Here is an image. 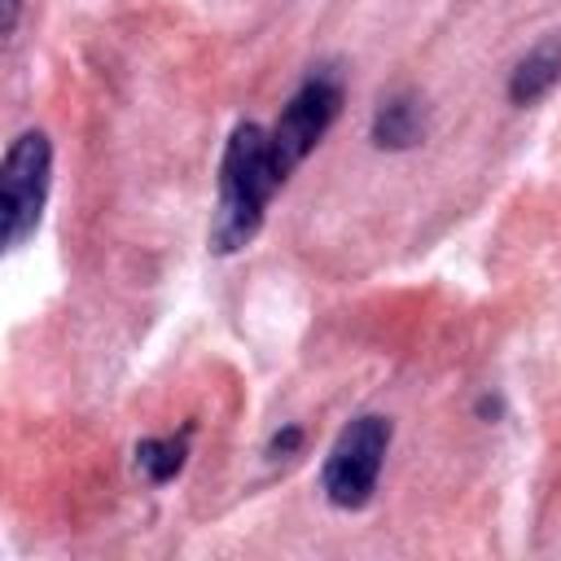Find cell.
I'll use <instances>...</instances> for the list:
<instances>
[{
  "instance_id": "6da1fadb",
  "label": "cell",
  "mask_w": 561,
  "mask_h": 561,
  "mask_svg": "<svg viewBox=\"0 0 561 561\" xmlns=\"http://www.w3.org/2000/svg\"><path fill=\"white\" fill-rule=\"evenodd\" d=\"M280 184L285 180L272 167L267 131L259 123H241L228 136L224 167H219V206H215V224H210V250L232 254L245 241H254V232L263 228L267 197Z\"/></svg>"
},
{
  "instance_id": "7a4b0ae2",
  "label": "cell",
  "mask_w": 561,
  "mask_h": 561,
  "mask_svg": "<svg viewBox=\"0 0 561 561\" xmlns=\"http://www.w3.org/2000/svg\"><path fill=\"white\" fill-rule=\"evenodd\" d=\"M53 180V145L44 131H22L0 167V241L13 250L22 245L44 215Z\"/></svg>"
},
{
  "instance_id": "3957f363",
  "label": "cell",
  "mask_w": 561,
  "mask_h": 561,
  "mask_svg": "<svg viewBox=\"0 0 561 561\" xmlns=\"http://www.w3.org/2000/svg\"><path fill=\"white\" fill-rule=\"evenodd\" d=\"M390 434L394 430L386 416H359L337 434V443L324 460V478H320L333 508H364L373 500Z\"/></svg>"
},
{
  "instance_id": "277c9868",
  "label": "cell",
  "mask_w": 561,
  "mask_h": 561,
  "mask_svg": "<svg viewBox=\"0 0 561 561\" xmlns=\"http://www.w3.org/2000/svg\"><path fill=\"white\" fill-rule=\"evenodd\" d=\"M342 110V83L337 75L329 70H316L280 110L276 127L267 131V145H272V167L280 180H289V171L320 145V136L333 127Z\"/></svg>"
},
{
  "instance_id": "5b68a950",
  "label": "cell",
  "mask_w": 561,
  "mask_h": 561,
  "mask_svg": "<svg viewBox=\"0 0 561 561\" xmlns=\"http://www.w3.org/2000/svg\"><path fill=\"white\" fill-rule=\"evenodd\" d=\"M557 83H561V35L543 39L535 53L522 57V66H517L513 79H508V96H513L517 105H535V101L548 96Z\"/></svg>"
},
{
  "instance_id": "8992f818",
  "label": "cell",
  "mask_w": 561,
  "mask_h": 561,
  "mask_svg": "<svg viewBox=\"0 0 561 561\" xmlns=\"http://www.w3.org/2000/svg\"><path fill=\"white\" fill-rule=\"evenodd\" d=\"M421 131H425V110H421L416 96L399 92V96H386L381 101V110L373 118V140L381 149H408V145L421 140Z\"/></svg>"
},
{
  "instance_id": "52a82bcc",
  "label": "cell",
  "mask_w": 561,
  "mask_h": 561,
  "mask_svg": "<svg viewBox=\"0 0 561 561\" xmlns=\"http://www.w3.org/2000/svg\"><path fill=\"white\" fill-rule=\"evenodd\" d=\"M136 465L145 469L149 482H171L184 465V438H145L136 447Z\"/></svg>"
},
{
  "instance_id": "ba28073f",
  "label": "cell",
  "mask_w": 561,
  "mask_h": 561,
  "mask_svg": "<svg viewBox=\"0 0 561 561\" xmlns=\"http://www.w3.org/2000/svg\"><path fill=\"white\" fill-rule=\"evenodd\" d=\"M298 438H302V434H298V430L289 425L285 434H276V438H272V456H289V451L298 447Z\"/></svg>"
},
{
  "instance_id": "9c48e42d",
  "label": "cell",
  "mask_w": 561,
  "mask_h": 561,
  "mask_svg": "<svg viewBox=\"0 0 561 561\" xmlns=\"http://www.w3.org/2000/svg\"><path fill=\"white\" fill-rule=\"evenodd\" d=\"M18 4H22V0H4V22H0L4 35H13V26H18Z\"/></svg>"
}]
</instances>
